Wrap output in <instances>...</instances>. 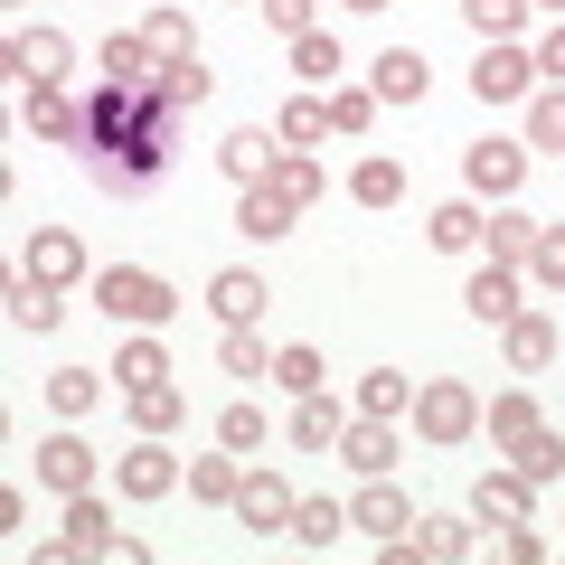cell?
Listing matches in <instances>:
<instances>
[{"label":"cell","instance_id":"obj_1","mask_svg":"<svg viewBox=\"0 0 565 565\" xmlns=\"http://www.w3.org/2000/svg\"><path fill=\"white\" fill-rule=\"evenodd\" d=\"M180 151V104L161 85H95L85 95V180L104 199H151Z\"/></svg>","mask_w":565,"mask_h":565},{"label":"cell","instance_id":"obj_2","mask_svg":"<svg viewBox=\"0 0 565 565\" xmlns=\"http://www.w3.org/2000/svg\"><path fill=\"white\" fill-rule=\"evenodd\" d=\"M95 302H104V321L161 330L170 311H180V292H170L161 274H141V264H95Z\"/></svg>","mask_w":565,"mask_h":565},{"label":"cell","instance_id":"obj_3","mask_svg":"<svg viewBox=\"0 0 565 565\" xmlns=\"http://www.w3.org/2000/svg\"><path fill=\"white\" fill-rule=\"evenodd\" d=\"M415 434L424 444H471V434H481V396H471L462 377H424L415 386Z\"/></svg>","mask_w":565,"mask_h":565},{"label":"cell","instance_id":"obj_4","mask_svg":"<svg viewBox=\"0 0 565 565\" xmlns=\"http://www.w3.org/2000/svg\"><path fill=\"white\" fill-rule=\"evenodd\" d=\"M20 274L47 282V292H76V282H95V264H85V236H76V226H39V236L20 245Z\"/></svg>","mask_w":565,"mask_h":565},{"label":"cell","instance_id":"obj_5","mask_svg":"<svg viewBox=\"0 0 565 565\" xmlns=\"http://www.w3.org/2000/svg\"><path fill=\"white\" fill-rule=\"evenodd\" d=\"M180 471H189V462L170 452V434H141V444L114 462V490H122V500H170V490H180Z\"/></svg>","mask_w":565,"mask_h":565},{"label":"cell","instance_id":"obj_6","mask_svg":"<svg viewBox=\"0 0 565 565\" xmlns=\"http://www.w3.org/2000/svg\"><path fill=\"white\" fill-rule=\"evenodd\" d=\"M462 189H471V199H519V189H527V151L500 141V132L471 141V151H462Z\"/></svg>","mask_w":565,"mask_h":565},{"label":"cell","instance_id":"obj_7","mask_svg":"<svg viewBox=\"0 0 565 565\" xmlns=\"http://www.w3.org/2000/svg\"><path fill=\"white\" fill-rule=\"evenodd\" d=\"M20 122L47 141V151H85V104L66 95V85H29V95H20Z\"/></svg>","mask_w":565,"mask_h":565},{"label":"cell","instance_id":"obj_8","mask_svg":"<svg viewBox=\"0 0 565 565\" xmlns=\"http://www.w3.org/2000/svg\"><path fill=\"white\" fill-rule=\"evenodd\" d=\"M292 509H302V490L282 481V471H245V481H236V527H255V537L292 527Z\"/></svg>","mask_w":565,"mask_h":565},{"label":"cell","instance_id":"obj_9","mask_svg":"<svg viewBox=\"0 0 565 565\" xmlns=\"http://www.w3.org/2000/svg\"><path fill=\"white\" fill-rule=\"evenodd\" d=\"M527 85H537V57H527V47H509V39H490L481 66H471V95H481V104H519Z\"/></svg>","mask_w":565,"mask_h":565},{"label":"cell","instance_id":"obj_10","mask_svg":"<svg viewBox=\"0 0 565 565\" xmlns=\"http://www.w3.org/2000/svg\"><path fill=\"white\" fill-rule=\"evenodd\" d=\"M462 311H471L481 330H509V321H519V264H500V255H490L481 274L462 282Z\"/></svg>","mask_w":565,"mask_h":565},{"label":"cell","instance_id":"obj_11","mask_svg":"<svg viewBox=\"0 0 565 565\" xmlns=\"http://www.w3.org/2000/svg\"><path fill=\"white\" fill-rule=\"evenodd\" d=\"M527 500H537V481H527L519 462H509V471L490 462L481 481H471V519H490V527H519V519H527Z\"/></svg>","mask_w":565,"mask_h":565},{"label":"cell","instance_id":"obj_12","mask_svg":"<svg viewBox=\"0 0 565 565\" xmlns=\"http://www.w3.org/2000/svg\"><path fill=\"white\" fill-rule=\"evenodd\" d=\"M66 66H76V39H66V29H20V39H10V76L20 85H57Z\"/></svg>","mask_w":565,"mask_h":565},{"label":"cell","instance_id":"obj_13","mask_svg":"<svg viewBox=\"0 0 565 565\" xmlns=\"http://www.w3.org/2000/svg\"><path fill=\"white\" fill-rule=\"evenodd\" d=\"M264 302H274V292H264V274H245V264L207 274V311H217L226 330H255V321H264Z\"/></svg>","mask_w":565,"mask_h":565},{"label":"cell","instance_id":"obj_14","mask_svg":"<svg viewBox=\"0 0 565 565\" xmlns=\"http://www.w3.org/2000/svg\"><path fill=\"white\" fill-rule=\"evenodd\" d=\"M340 462L359 471V481L396 471V424H386V415H349V424H340Z\"/></svg>","mask_w":565,"mask_h":565},{"label":"cell","instance_id":"obj_15","mask_svg":"<svg viewBox=\"0 0 565 565\" xmlns=\"http://www.w3.org/2000/svg\"><path fill=\"white\" fill-rule=\"evenodd\" d=\"M39 481L57 490V500L95 490V444H85V434H47V444H39Z\"/></svg>","mask_w":565,"mask_h":565},{"label":"cell","instance_id":"obj_16","mask_svg":"<svg viewBox=\"0 0 565 565\" xmlns=\"http://www.w3.org/2000/svg\"><path fill=\"white\" fill-rule=\"evenodd\" d=\"M349 527H367V537L386 546V537H405V527H415V500H405V490L377 471V481H367L359 500H349Z\"/></svg>","mask_w":565,"mask_h":565},{"label":"cell","instance_id":"obj_17","mask_svg":"<svg viewBox=\"0 0 565 565\" xmlns=\"http://www.w3.org/2000/svg\"><path fill=\"white\" fill-rule=\"evenodd\" d=\"M274 151H282V132H264V122H236V132L217 141V170H226L236 189H255L264 170H274Z\"/></svg>","mask_w":565,"mask_h":565},{"label":"cell","instance_id":"obj_18","mask_svg":"<svg viewBox=\"0 0 565 565\" xmlns=\"http://www.w3.org/2000/svg\"><path fill=\"white\" fill-rule=\"evenodd\" d=\"M537 424H546V415H537V396H527V386H509V396H490V405H481V434H490V452H519L527 434H537Z\"/></svg>","mask_w":565,"mask_h":565},{"label":"cell","instance_id":"obj_19","mask_svg":"<svg viewBox=\"0 0 565 565\" xmlns=\"http://www.w3.org/2000/svg\"><path fill=\"white\" fill-rule=\"evenodd\" d=\"M292 217H302V207L282 199L274 180H255V189H245V199H236V236H255V245H274V236H292Z\"/></svg>","mask_w":565,"mask_h":565},{"label":"cell","instance_id":"obj_20","mask_svg":"<svg viewBox=\"0 0 565 565\" xmlns=\"http://www.w3.org/2000/svg\"><path fill=\"white\" fill-rule=\"evenodd\" d=\"M424 236L444 245V255H481V245H490V217H481V199H444L434 217H424Z\"/></svg>","mask_w":565,"mask_h":565},{"label":"cell","instance_id":"obj_21","mask_svg":"<svg viewBox=\"0 0 565 565\" xmlns=\"http://www.w3.org/2000/svg\"><path fill=\"white\" fill-rule=\"evenodd\" d=\"M500 340H509V367H519V377H537V367H546V359L565 349V330L546 321V311H519V321H509Z\"/></svg>","mask_w":565,"mask_h":565},{"label":"cell","instance_id":"obj_22","mask_svg":"<svg viewBox=\"0 0 565 565\" xmlns=\"http://www.w3.org/2000/svg\"><path fill=\"white\" fill-rule=\"evenodd\" d=\"M377 104H424V85H434V66H424V47H386L377 57Z\"/></svg>","mask_w":565,"mask_h":565},{"label":"cell","instance_id":"obj_23","mask_svg":"<svg viewBox=\"0 0 565 565\" xmlns=\"http://www.w3.org/2000/svg\"><path fill=\"white\" fill-rule=\"evenodd\" d=\"M161 76V47L141 39V29H114L104 39V85H151Z\"/></svg>","mask_w":565,"mask_h":565},{"label":"cell","instance_id":"obj_24","mask_svg":"<svg viewBox=\"0 0 565 565\" xmlns=\"http://www.w3.org/2000/svg\"><path fill=\"white\" fill-rule=\"evenodd\" d=\"M236 481H245V452H189V500L236 509Z\"/></svg>","mask_w":565,"mask_h":565},{"label":"cell","instance_id":"obj_25","mask_svg":"<svg viewBox=\"0 0 565 565\" xmlns=\"http://www.w3.org/2000/svg\"><path fill=\"white\" fill-rule=\"evenodd\" d=\"M340 396H330V386H321V396H292V444H302V452H340Z\"/></svg>","mask_w":565,"mask_h":565},{"label":"cell","instance_id":"obj_26","mask_svg":"<svg viewBox=\"0 0 565 565\" xmlns=\"http://www.w3.org/2000/svg\"><path fill=\"white\" fill-rule=\"evenodd\" d=\"M161 377H170V349L151 340V330L114 349V386H122V396H141V386H161Z\"/></svg>","mask_w":565,"mask_h":565},{"label":"cell","instance_id":"obj_27","mask_svg":"<svg viewBox=\"0 0 565 565\" xmlns=\"http://www.w3.org/2000/svg\"><path fill=\"white\" fill-rule=\"evenodd\" d=\"M359 415L405 424V415H415V377H405V367H367V377H359Z\"/></svg>","mask_w":565,"mask_h":565},{"label":"cell","instance_id":"obj_28","mask_svg":"<svg viewBox=\"0 0 565 565\" xmlns=\"http://www.w3.org/2000/svg\"><path fill=\"white\" fill-rule=\"evenodd\" d=\"M274 132H282V151H321V141H330V104L321 95H292L274 114Z\"/></svg>","mask_w":565,"mask_h":565},{"label":"cell","instance_id":"obj_29","mask_svg":"<svg viewBox=\"0 0 565 565\" xmlns=\"http://www.w3.org/2000/svg\"><path fill=\"white\" fill-rule=\"evenodd\" d=\"M66 546H76V556H104V546H114V509H104L95 490L66 500Z\"/></svg>","mask_w":565,"mask_h":565},{"label":"cell","instance_id":"obj_30","mask_svg":"<svg viewBox=\"0 0 565 565\" xmlns=\"http://www.w3.org/2000/svg\"><path fill=\"white\" fill-rule=\"evenodd\" d=\"M415 546H424V565H452V556H471V519H452V509H434V519H415Z\"/></svg>","mask_w":565,"mask_h":565},{"label":"cell","instance_id":"obj_31","mask_svg":"<svg viewBox=\"0 0 565 565\" xmlns=\"http://www.w3.org/2000/svg\"><path fill=\"white\" fill-rule=\"evenodd\" d=\"M274 386H282V396H321V386H330V367H321V349H311V340H292V349H274Z\"/></svg>","mask_w":565,"mask_h":565},{"label":"cell","instance_id":"obj_32","mask_svg":"<svg viewBox=\"0 0 565 565\" xmlns=\"http://www.w3.org/2000/svg\"><path fill=\"white\" fill-rule=\"evenodd\" d=\"M151 85H161V95L180 104V114H199V104L217 95V76H207V57H170V66H161V76H151Z\"/></svg>","mask_w":565,"mask_h":565},{"label":"cell","instance_id":"obj_33","mask_svg":"<svg viewBox=\"0 0 565 565\" xmlns=\"http://www.w3.org/2000/svg\"><path fill=\"white\" fill-rule=\"evenodd\" d=\"M349 199H359V207H396L405 199V161H386V151L359 161V170H349Z\"/></svg>","mask_w":565,"mask_h":565},{"label":"cell","instance_id":"obj_34","mask_svg":"<svg viewBox=\"0 0 565 565\" xmlns=\"http://www.w3.org/2000/svg\"><path fill=\"white\" fill-rule=\"evenodd\" d=\"M264 180H274L282 189V199H292V207H311V199H321V161H311V151H274V170H264Z\"/></svg>","mask_w":565,"mask_h":565},{"label":"cell","instance_id":"obj_35","mask_svg":"<svg viewBox=\"0 0 565 565\" xmlns=\"http://www.w3.org/2000/svg\"><path fill=\"white\" fill-rule=\"evenodd\" d=\"M132 424H141V434H180V424H189V396H180V386H141V396H132Z\"/></svg>","mask_w":565,"mask_h":565},{"label":"cell","instance_id":"obj_36","mask_svg":"<svg viewBox=\"0 0 565 565\" xmlns=\"http://www.w3.org/2000/svg\"><path fill=\"white\" fill-rule=\"evenodd\" d=\"M10 321H20V330H57L66 321V292H47V282H10Z\"/></svg>","mask_w":565,"mask_h":565},{"label":"cell","instance_id":"obj_37","mask_svg":"<svg viewBox=\"0 0 565 565\" xmlns=\"http://www.w3.org/2000/svg\"><path fill=\"white\" fill-rule=\"evenodd\" d=\"M217 444H226V452H264V444H274V424H264L255 396H236V405L217 415Z\"/></svg>","mask_w":565,"mask_h":565},{"label":"cell","instance_id":"obj_38","mask_svg":"<svg viewBox=\"0 0 565 565\" xmlns=\"http://www.w3.org/2000/svg\"><path fill=\"white\" fill-rule=\"evenodd\" d=\"M47 405H57L66 424L95 415V405H104V377H95V367H57V377H47Z\"/></svg>","mask_w":565,"mask_h":565},{"label":"cell","instance_id":"obj_39","mask_svg":"<svg viewBox=\"0 0 565 565\" xmlns=\"http://www.w3.org/2000/svg\"><path fill=\"white\" fill-rule=\"evenodd\" d=\"M537 226H546V217H527V207H509V199H500V217H490V255H500V264H527Z\"/></svg>","mask_w":565,"mask_h":565},{"label":"cell","instance_id":"obj_40","mask_svg":"<svg viewBox=\"0 0 565 565\" xmlns=\"http://www.w3.org/2000/svg\"><path fill=\"white\" fill-rule=\"evenodd\" d=\"M527 151H565V85L527 95Z\"/></svg>","mask_w":565,"mask_h":565},{"label":"cell","instance_id":"obj_41","mask_svg":"<svg viewBox=\"0 0 565 565\" xmlns=\"http://www.w3.org/2000/svg\"><path fill=\"white\" fill-rule=\"evenodd\" d=\"M462 20H471V39H519V20H527V0H462Z\"/></svg>","mask_w":565,"mask_h":565},{"label":"cell","instance_id":"obj_42","mask_svg":"<svg viewBox=\"0 0 565 565\" xmlns=\"http://www.w3.org/2000/svg\"><path fill=\"white\" fill-rule=\"evenodd\" d=\"M330 132H367V122H377V85H330Z\"/></svg>","mask_w":565,"mask_h":565},{"label":"cell","instance_id":"obj_43","mask_svg":"<svg viewBox=\"0 0 565 565\" xmlns=\"http://www.w3.org/2000/svg\"><path fill=\"white\" fill-rule=\"evenodd\" d=\"M292 76H311V85H340V39H330V29L292 39Z\"/></svg>","mask_w":565,"mask_h":565},{"label":"cell","instance_id":"obj_44","mask_svg":"<svg viewBox=\"0 0 565 565\" xmlns=\"http://www.w3.org/2000/svg\"><path fill=\"white\" fill-rule=\"evenodd\" d=\"M519 471H527V481H565V434H546V424H537V434H527V444H519Z\"/></svg>","mask_w":565,"mask_h":565},{"label":"cell","instance_id":"obj_45","mask_svg":"<svg viewBox=\"0 0 565 565\" xmlns=\"http://www.w3.org/2000/svg\"><path fill=\"white\" fill-rule=\"evenodd\" d=\"M340 527H349L340 500H302V509H292V537H302V546H340Z\"/></svg>","mask_w":565,"mask_h":565},{"label":"cell","instance_id":"obj_46","mask_svg":"<svg viewBox=\"0 0 565 565\" xmlns=\"http://www.w3.org/2000/svg\"><path fill=\"white\" fill-rule=\"evenodd\" d=\"M141 39L161 47V66H170V57H199V39H189V10H151V20H141Z\"/></svg>","mask_w":565,"mask_h":565},{"label":"cell","instance_id":"obj_47","mask_svg":"<svg viewBox=\"0 0 565 565\" xmlns=\"http://www.w3.org/2000/svg\"><path fill=\"white\" fill-rule=\"evenodd\" d=\"M527 274H537L546 292H565V226H537V245H527Z\"/></svg>","mask_w":565,"mask_h":565},{"label":"cell","instance_id":"obj_48","mask_svg":"<svg viewBox=\"0 0 565 565\" xmlns=\"http://www.w3.org/2000/svg\"><path fill=\"white\" fill-rule=\"evenodd\" d=\"M217 359H226V377H274V359H264V340H255V330H226V349H217Z\"/></svg>","mask_w":565,"mask_h":565},{"label":"cell","instance_id":"obj_49","mask_svg":"<svg viewBox=\"0 0 565 565\" xmlns=\"http://www.w3.org/2000/svg\"><path fill=\"white\" fill-rule=\"evenodd\" d=\"M264 29H282V39H311V0H264Z\"/></svg>","mask_w":565,"mask_h":565},{"label":"cell","instance_id":"obj_50","mask_svg":"<svg viewBox=\"0 0 565 565\" xmlns=\"http://www.w3.org/2000/svg\"><path fill=\"white\" fill-rule=\"evenodd\" d=\"M500 556H509V565H546V537H537V527L519 519V527H509V537H500Z\"/></svg>","mask_w":565,"mask_h":565},{"label":"cell","instance_id":"obj_51","mask_svg":"<svg viewBox=\"0 0 565 565\" xmlns=\"http://www.w3.org/2000/svg\"><path fill=\"white\" fill-rule=\"evenodd\" d=\"M527 57H537V76H556V85H565V20H556V29H546V39H537V47H527Z\"/></svg>","mask_w":565,"mask_h":565},{"label":"cell","instance_id":"obj_52","mask_svg":"<svg viewBox=\"0 0 565 565\" xmlns=\"http://www.w3.org/2000/svg\"><path fill=\"white\" fill-rule=\"evenodd\" d=\"M349 10H396V0H349Z\"/></svg>","mask_w":565,"mask_h":565},{"label":"cell","instance_id":"obj_53","mask_svg":"<svg viewBox=\"0 0 565 565\" xmlns=\"http://www.w3.org/2000/svg\"><path fill=\"white\" fill-rule=\"evenodd\" d=\"M527 10H556V20H565V0H527Z\"/></svg>","mask_w":565,"mask_h":565}]
</instances>
